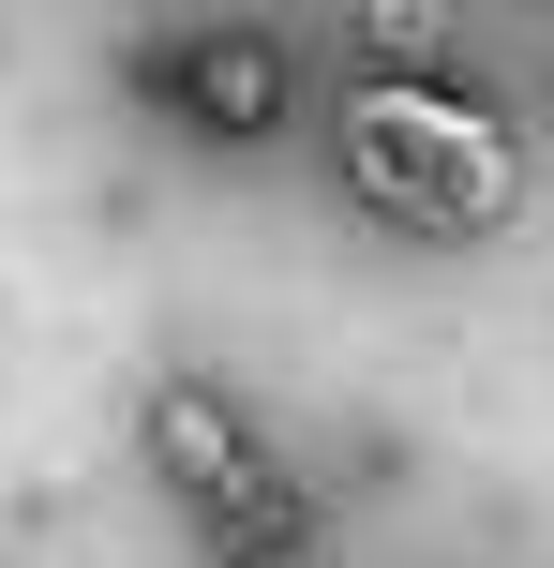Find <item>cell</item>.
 <instances>
[{"instance_id": "6da1fadb", "label": "cell", "mask_w": 554, "mask_h": 568, "mask_svg": "<svg viewBox=\"0 0 554 568\" xmlns=\"http://www.w3.org/2000/svg\"><path fill=\"white\" fill-rule=\"evenodd\" d=\"M345 180L390 225H420V240H480L510 210V180H525V150H510L495 105H465L435 75V90H360L345 105Z\"/></svg>"}, {"instance_id": "7a4b0ae2", "label": "cell", "mask_w": 554, "mask_h": 568, "mask_svg": "<svg viewBox=\"0 0 554 568\" xmlns=\"http://www.w3.org/2000/svg\"><path fill=\"white\" fill-rule=\"evenodd\" d=\"M135 434H150L165 494L210 524V554H225V568H300V524H315V509H300V479L255 449V419H240V404L210 389V374H165Z\"/></svg>"}, {"instance_id": "3957f363", "label": "cell", "mask_w": 554, "mask_h": 568, "mask_svg": "<svg viewBox=\"0 0 554 568\" xmlns=\"http://www.w3.org/2000/svg\"><path fill=\"white\" fill-rule=\"evenodd\" d=\"M135 90H150V105H180L195 135L255 150V135H285V105H300V60L270 45V30H195V45H150V60H135Z\"/></svg>"}]
</instances>
